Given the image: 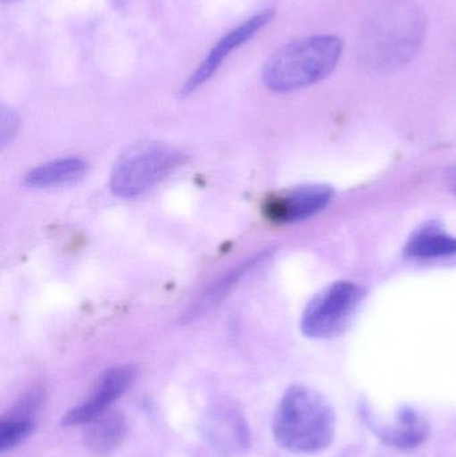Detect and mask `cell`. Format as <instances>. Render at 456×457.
<instances>
[{
  "label": "cell",
  "instance_id": "6da1fadb",
  "mask_svg": "<svg viewBox=\"0 0 456 457\" xmlns=\"http://www.w3.org/2000/svg\"><path fill=\"white\" fill-rule=\"evenodd\" d=\"M427 31V16L412 0H388L369 16L359 32L356 53L375 74L398 71L415 58Z\"/></svg>",
  "mask_w": 456,
  "mask_h": 457
},
{
  "label": "cell",
  "instance_id": "7a4b0ae2",
  "mask_svg": "<svg viewBox=\"0 0 456 457\" xmlns=\"http://www.w3.org/2000/svg\"><path fill=\"white\" fill-rule=\"evenodd\" d=\"M335 429V412L323 395L303 384L284 392L272 424L281 448L305 455L321 453L334 442Z\"/></svg>",
  "mask_w": 456,
  "mask_h": 457
},
{
  "label": "cell",
  "instance_id": "3957f363",
  "mask_svg": "<svg viewBox=\"0 0 456 457\" xmlns=\"http://www.w3.org/2000/svg\"><path fill=\"white\" fill-rule=\"evenodd\" d=\"M342 37L320 34L292 40L276 51L262 70L269 90L289 93L321 82L334 72L343 55Z\"/></svg>",
  "mask_w": 456,
  "mask_h": 457
},
{
  "label": "cell",
  "instance_id": "277c9868",
  "mask_svg": "<svg viewBox=\"0 0 456 457\" xmlns=\"http://www.w3.org/2000/svg\"><path fill=\"white\" fill-rule=\"evenodd\" d=\"M185 162V154L161 142L139 144L120 155L110 176L117 197L136 198L149 192Z\"/></svg>",
  "mask_w": 456,
  "mask_h": 457
},
{
  "label": "cell",
  "instance_id": "5b68a950",
  "mask_svg": "<svg viewBox=\"0 0 456 457\" xmlns=\"http://www.w3.org/2000/svg\"><path fill=\"white\" fill-rule=\"evenodd\" d=\"M366 289L352 281L329 285L312 298L302 317L303 335L318 340L344 333L366 298Z\"/></svg>",
  "mask_w": 456,
  "mask_h": 457
},
{
  "label": "cell",
  "instance_id": "8992f818",
  "mask_svg": "<svg viewBox=\"0 0 456 457\" xmlns=\"http://www.w3.org/2000/svg\"><path fill=\"white\" fill-rule=\"evenodd\" d=\"M328 185H302L270 195L262 205V213L275 225H291L318 216L334 198Z\"/></svg>",
  "mask_w": 456,
  "mask_h": 457
},
{
  "label": "cell",
  "instance_id": "52a82bcc",
  "mask_svg": "<svg viewBox=\"0 0 456 457\" xmlns=\"http://www.w3.org/2000/svg\"><path fill=\"white\" fill-rule=\"evenodd\" d=\"M137 378L134 365H118L104 370L85 402L64 413L62 426H85L98 416L112 410V405L129 391Z\"/></svg>",
  "mask_w": 456,
  "mask_h": 457
},
{
  "label": "cell",
  "instance_id": "ba28073f",
  "mask_svg": "<svg viewBox=\"0 0 456 457\" xmlns=\"http://www.w3.org/2000/svg\"><path fill=\"white\" fill-rule=\"evenodd\" d=\"M203 434L211 447L224 457L243 456L251 448V431L243 412L228 403L209 408Z\"/></svg>",
  "mask_w": 456,
  "mask_h": 457
},
{
  "label": "cell",
  "instance_id": "9c48e42d",
  "mask_svg": "<svg viewBox=\"0 0 456 457\" xmlns=\"http://www.w3.org/2000/svg\"><path fill=\"white\" fill-rule=\"evenodd\" d=\"M273 18H275V11H262V12L257 13L253 18L244 21L237 29H232L229 34L221 37L219 43L211 48L205 61H203V63L198 66V69L190 75L189 79L182 86L179 96H189L203 83L208 82L233 50L248 42L260 29H264L268 23H270Z\"/></svg>",
  "mask_w": 456,
  "mask_h": 457
},
{
  "label": "cell",
  "instance_id": "30bf717a",
  "mask_svg": "<svg viewBox=\"0 0 456 457\" xmlns=\"http://www.w3.org/2000/svg\"><path fill=\"white\" fill-rule=\"evenodd\" d=\"M128 435V421L118 411H107L104 415L85 424L82 440L86 450L95 456H107L122 445Z\"/></svg>",
  "mask_w": 456,
  "mask_h": 457
},
{
  "label": "cell",
  "instance_id": "8fae6325",
  "mask_svg": "<svg viewBox=\"0 0 456 457\" xmlns=\"http://www.w3.org/2000/svg\"><path fill=\"white\" fill-rule=\"evenodd\" d=\"M268 253L249 258L245 262L240 263L237 268L230 270L227 276L221 277L211 285L203 295L190 306L189 311L184 316V321H195L198 317L205 316L208 312L213 311L217 305L222 303L225 297L232 292L233 287L249 273L259 268L268 258Z\"/></svg>",
  "mask_w": 456,
  "mask_h": 457
},
{
  "label": "cell",
  "instance_id": "7c38bea8",
  "mask_svg": "<svg viewBox=\"0 0 456 457\" xmlns=\"http://www.w3.org/2000/svg\"><path fill=\"white\" fill-rule=\"evenodd\" d=\"M380 439L398 450H414L425 445L430 436L427 420L414 408L403 407L396 415L395 423L391 427L377 429Z\"/></svg>",
  "mask_w": 456,
  "mask_h": 457
},
{
  "label": "cell",
  "instance_id": "4fadbf2b",
  "mask_svg": "<svg viewBox=\"0 0 456 457\" xmlns=\"http://www.w3.org/2000/svg\"><path fill=\"white\" fill-rule=\"evenodd\" d=\"M412 260H438L456 255V237L450 236L438 222H427L417 228L404 246Z\"/></svg>",
  "mask_w": 456,
  "mask_h": 457
},
{
  "label": "cell",
  "instance_id": "5bb4252c",
  "mask_svg": "<svg viewBox=\"0 0 456 457\" xmlns=\"http://www.w3.org/2000/svg\"><path fill=\"white\" fill-rule=\"evenodd\" d=\"M87 163L80 158H62L32 169L24 177V185L31 189H53L77 184L87 174Z\"/></svg>",
  "mask_w": 456,
  "mask_h": 457
},
{
  "label": "cell",
  "instance_id": "9a60e30c",
  "mask_svg": "<svg viewBox=\"0 0 456 457\" xmlns=\"http://www.w3.org/2000/svg\"><path fill=\"white\" fill-rule=\"evenodd\" d=\"M35 421L21 420V419L3 416L0 421V453L13 450L29 439L35 431Z\"/></svg>",
  "mask_w": 456,
  "mask_h": 457
},
{
  "label": "cell",
  "instance_id": "2e32d148",
  "mask_svg": "<svg viewBox=\"0 0 456 457\" xmlns=\"http://www.w3.org/2000/svg\"><path fill=\"white\" fill-rule=\"evenodd\" d=\"M19 120L12 110L2 109V142L3 145H7L8 142L12 141V137L15 136L18 130Z\"/></svg>",
  "mask_w": 456,
  "mask_h": 457
},
{
  "label": "cell",
  "instance_id": "e0dca14e",
  "mask_svg": "<svg viewBox=\"0 0 456 457\" xmlns=\"http://www.w3.org/2000/svg\"><path fill=\"white\" fill-rule=\"evenodd\" d=\"M452 192L456 195V176L454 177V184H452Z\"/></svg>",
  "mask_w": 456,
  "mask_h": 457
},
{
  "label": "cell",
  "instance_id": "ac0fdd59",
  "mask_svg": "<svg viewBox=\"0 0 456 457\" xmlns=\"http://www.w3.org/2000/svg\"><path fill=\"white\" fill-rule=\"evenodd\" d=\"M4 2H16V0H4Z\"/></svg>",
  "mask_w": 456,
  "mask_h": 457
}]
</instances>
